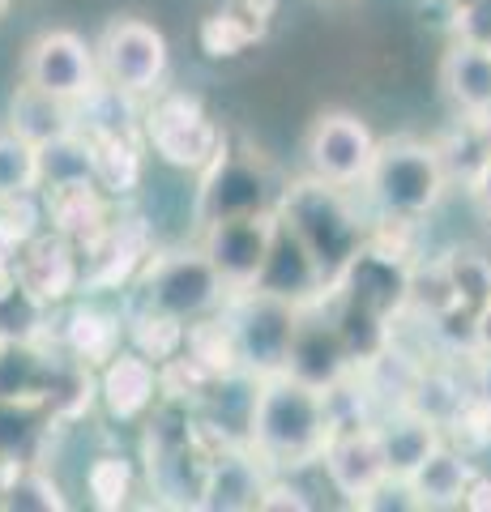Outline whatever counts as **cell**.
<instances>
[{"label":"cell","mask_w":491,"mask_h":512,"mask_svg":"<svg viewBox=\"0 0 491 512\" xmlns=\"http://www.w3.org/2000/svg\"><path fill=\"white\" fill-rule=\"evenodd\" d=\"M248 414H244V444L265 461L269 474H299L312 470L334 436L338 414L329 389L282 372L252 376L248 384Z\"/></svg>","instance_id":"cell-1"},{"label":"cell","mask_w":491,"mask_h":512,"mask_svg":"<svg viewBox=\"0 0 491 512\" xmlns=\"http://www.w3.org/2000/svg\"><path fill=\"white\" fill-rule=\"evenodd\" d=\"M449 184L453 175L436 141L402 133L376 146V158L359 192L380 227H419L440 210V201L449 197Z\"/></svg>","instance_id":"cell-2"},{"label":"cell","mask_w":491,"mask_h":512,"mask_svg":"<svg viewBox=\"0 0 491 512\" xmlns=\"http://www.w3.org/2000/svg\"><path fill=\"white\" fill-rule=\"evenodd\" d=\"M278 218L304 239V248L316 256V265L325 269V278L334 282L338 269L363 248V239L372 231L363 227V214L355 210L351 188H334L321 180H299L282 188L278 197Z\"/></svg>","instance_id":"cell-3"},{"label":"cell","mask_w":491,"mask_h":512,"mask_svg":"<svg viewBox=\"0 0 491 512\" xmlns=\"http://www.w3.org/2000/svg\"><path fill=\"white\" fill-rule=\"evenodd\" d=\"M137 303L150 312H163L180 325H193L201 316H214L227 303V282L218 278V269L210 265V256L193 248H154L146 256V265L133 278Z\"/></svg>","instance_id":"cell-4"},{"label":"cell","mask_w":491,"mask_h":512,"mask_svg":"<svg viewBox=\"0 0 491 512\" xmlns=\"http://www.w3.org/2000/svg\"><path fill=\"white\" fill-rule=\"evenodd\" d=\"M141 141H146V154H154L158 163L201 175L218 158V150L227 146V133L193 94L158 90L141 107Z\"/></svg>","instance_id":"cell-5"},{"label":"cell","mask_w":491,"mask_h":512,"mask_svg":"<svg viewBox=\"0 0 491 512\" xmlns=\"http://www.w3.org/2000/svg\"><path fill=\"white\" fill-rule=\"evenodd\" d=\"M94 60H99V77L112 90L129 94V99H150L167 82L171 47L154 22L120 13L103 26L99 43H94Z\"/></svg>","instance_id":"cell-6"},{"label":"cell","mask_w":491,"mask_h":512,"mask_svg":"<svg viewBox=\"0 0 491 512\" xmlns=\"http://www.w3.org/2000/svg\"><path fill=\"white\" fill-rule=\"evenodd\" d=\"M223 316L231 325L235 350H240L244 376H265V372H282V367H287L291 338L299 325V303L252 286V291L227 295Z\"/></svg>","instance_id":"cell-7"},{"label":"cell","mask_w":491,"mask_h":512,"mask_svg":"<svg viewBox=\"0 0 491 512\" xmlns=\"http://www.w3.org/2000/svg\"><path fill=\"white\" fill-rule=\"evenodd\" d=\"M376 146H380V137L372 133L368 120L355 116V111L334 107L312 120L308 137H304V167L312 180L355 192L372 167Z\"/></svg>","instance_id":"cell-8"},{"label":"cell","mask_w":491,"mask_h":512,"mask_svg":"<svg viewBox=\"0 0 491 512\" xmlns=\"http://www.w3.org/2000/svg\"><path fill=\"white\" fill-rule=\"evenodd\" d=\"M278 197H282V188L274 184V175H269V167L261 163V158L231 150V141H227L214 163L201 171L197 222L278 210Z\"/></svg>","instance_id":"cell-9"},{"label":"cell","mask_w":491,"mask_h":512,"mask_svg":"<svg viewBox=\"0 0 491 512\" xmlns=\"http://www.w3.org/2000/svg\"><path fill=\"white\" fill-rule=\"evenodd\" d=\"M274 227H278V210L201 222V252L210 256V265L227 282V291H252L257 286L269 244H274Z\"/></svg>","instance_id":"cell-10"},{"label":"cell","mask_w":491,"mask_h":512,"mask_svg":"<svg viewBox=\"0 0 491 512\" xmlns=\"http://www.w3.org/2000/svg\"><path fill=\"white\" fill-rule=\"evenodd\" d=\"M22 82L56 94V99H65V103H82L86 94L103 82L99 60H94V43H86L77 30H43V35L26 47Z\"/></svg>","instance_id":"cell-11"},{"label":"cell","mask_w":491,"mask_h":512,"mask_svg":"<svg viewBox=\"0 0 491 512\" xmlns=\"http://www.w3.org/2000/svg\"><path fill=\"white\" fill-rule=\"evenodd\" d=\"M316 466L325 470L334 495H342V504H351V508H359L389 478L385 453H380L372 419L368 423H342V427H334V436L325 440V453H321Z\"/></svg>","instance_id":"cell-12"},{"label":"cell","mask_w":491,"mask_h":512,"mask_svg":"<svg viewBox=\"0 0 491 512\" xmlns=\"http://www.w3.org/2000/svg\"><path fill=\"white\" fill-rule=\"evenodd\" d=\"M154 252V235L146 218L137 214H112L103 235L82 248V291H120L133 286L137 269Z\"/></svg>","instance_id":"cell-13"},{"label":"cell","mask_w":491,"mask_h":512,"mask_svg":"<svg viewBox=\"0 0 491 512\" xmlns=\"http://www.w3.org/2000/svg\"><path fill=\"white\" fill-rule=\"evenodd\" d=\"M287 372L316 384V389H334V384H342L355 372V359H351V350H346L342 333L334 325V312H325V295L299 308Z\"/></svg>","instance_id":"cell-14"},{"label":"cell","mask_w":491,"mask_h":512,"mask_svg":"<svg viewBox=\"0 0 491 512\" xmlns=\"http://www.w3.org/2000/svg\"><path fill=\"white\" fill-rule=\"evenodd\" d=\"M9 274L47 308H56L73 291H82V248L56 231H39L9 252Z\"/></svg>","instance_id":"cell-15"},{"label":"cell","mask_w":491,"mask_h":512,"mask_svg":"<svg viewBox=\"0 0 491 512\" xmlns=\"http://www.w3.org/2000/svg\"><path fill=\"white\" fill-rule=\"evenodd\" d=\"M265 461L252 453L244 440H227L210 448L201 470V487H197V508H214V512H244L257 508V495L265 487Z\"/></svg>","instance_id":"cell-16"},{"label":"cell","mask_w":491,"mask_h":512,"mask_svg":"<svg viewBox=\"0 0 491 512\" xmlns=\"http://www.w3.org/2000/svg\"><path fill=\"white\" fill-rule=\"evenodd\" d=\"M94 393H99L103 410L112 414L116 423H137L163 402V372H158V363H150L146 355H137L133 346H120L116 355L99 367Z\"/></svg>","instance_id":"cell-17"},{"label":"cell","mask_w":491,"mask_h":512,"mask_svg":"<svg viewBox=\"0 0 491 512\" xmlns=\"http://www.w3.org/2000/svg\"><path fill=\"white\" fill-rule=\"evenodd\" d=\"M257 291H269L278 299H291V303H316L321 295H329V278L325 269L316 265V256L304 248V239H299L287 222L278 218L274 227V244H269V256H265V269L257 278Z\"/></svg>","instance_id":"cell-18"},{"label":"cell","mask_w":491,"mask_h":512,"mask_svg":"<svg viewBox=\"0 0 491 512\" xmlns=\"http://www.w3.org/2000/svg\"><path fill=\"white\" fill-rule=\"evenodd\" d=\"M39 205H43V222L47 231L65 235L69 244L86 248L103 235V227L112 222V197L94 184H56V188H43L39 192Z\"/></svg>","instance_id":"cell-19"},{"label":"cell","mask_w":491,"mask_h":512,"mask_svg":"<svg viewBox=\"0 0 491 512\" xmlns=\"http://www.w3.org/2000/svg\"><path fill=\"white\" fill-rule=\"evenodd\" d=\"M65 350H43V342H13L0 338V402L5 406H35L52 402Z\"/></svg>","instance_id":"cell-20"},{"label":"cell","mask_w":491,"mask_h":512,"mask_svg":"<svg viewBox=\"0 0 491 512\" xmlns=\"http://www.w3.org/2000/svg\"><path fill=\"white\" fill-rule=\"evenodd\" d=\"M440 90L449 107L462 120H487L491 116V47L453 39L449 52L440 56Z\"/></svg>","instance_id":"cell-21"},{"label":"cell","mask_w":491,"mask_h":512,"mask_svg":"<svg viewBox=\"0 0 491 512\" xmlns=\"http://www.w3.org/2000/svg\"><path fill=\"white\" fill-rule=\"evenodd\" d=\"M372 427H376L380 453H385L389 478H402V483L423 466L427 457H432V448L445 444V431H440L432 419H423L419 410H410V406L380 410L372 419Z\"/></svg>","instance_id":"cell-22"},{"label":"cell","mask_w":491,"mask_h":512,"mask_svg":"<svg viewBox=\"0 0 491 512\" xmlns=\"http://www.w3.org/2000/svg\"><path fill=\"white\" fill-rule=\"evenodd\" d=\"M56 346L65 350L69 359L90 367V372H99V367L124 346V316L103 308V303H73L69 316L60 320Z\"/></svg>","instance_id":"cell-23"},{"label":"cell","mask_w":491,"mask_h":512,"mask_svg":"<svg viewBox=\"0 0 491 512\" xmlns=\"http://www.w3.org/2000/svg\"><path fill=\"white\" fill-rule=\"evenodd\" d=\"M474 474L470 453H462L453 440H445L440 448H432V457L406 478L410 495H415V508H462L466 483Z\"/></svg>","instance_id":"cell-24"},{"label":"cell","mask_w":491,"mask_h":512,"mask_svg":"<svg viewBox=\"0 0 491 512\" xmlns=\"http://www.w3.org/2000/svg\"><path fill=\"white\" fill-rule=\"evenodd\" d=\"M466 402H470V393H466V372H462V367H453V363H427L423 359L419 376H415V384H410V393H406L402 406L419 410L423 419H432L440 431H445Z\"/></svg>","instance_id":"cell-25"},{"label":"cell","mask_w":491,"mask_h":512,"mask_svg":"<svg viewBox=\"0 0 491 512\" xmlns=\"http://www.w3.org/2000/svg\"><path fill=\"white\" fill-rule=\"evenodd\" d=\"M73 124V103L56 99V94H47L39 86L22 82L18 90H13L9 99V133H18L22 141H30V146H43V141H52L60 133H69Z\"/></svg>","instance_id":"cell-26"},{"label":"cell","mask_w":491,"mask_h":512,"mask_svg":"<svg viewBox=\"0 0 491 512\" xmlns=\"http://www.w3.org/2000/svg\"><path fill=\"white\" fill-rule=\"evenodd\" d=\"M94 146V184L107 197H129L141 184V167H146V141L141 133H107L90 137Z\"/></svg>","instance_id":"cell-27"},{"label":"cell","mask_w":491,"mask_h":512,"mask_svg":"<svg viewBox=\"0 0 491 512\" xmlns=\"http://www.w3.org/2000/svg\"><path fill=\"white\" fill-rule=\"evenodd\" d=\"M0 508L5 512H65L69 495L43 466H5L0 474Z\"/></svg>","instance_id":"cell-28"},{"label":"cell","mask_w":491,"mask_h":512,"mask_svg":"<svg viewBox=\"0 0 491 512\" xmlns=\"http://www.w3.org/2000/svg\"><path fill=\"white\" fill-rule=\"evenodd\" d=\"M94 180V146L86 133H60L52 141L39 146V192L43 188H56V184H82Z\"/></svg>","instance_id":"cell-29"},{"label":"cell","mask_w":491,"mask_h":512,"mask_svg":"<svg viewBox=\"0 0 491 512\" xmlns=\"http://www.w3.org/2000/svg\"><path fill=\"white\" fill-rule=\"evenodd\" d=\"M184 329L180 320H171L163 312H150L141 308V303H133L129 316H124V342H129L137 355H146L150 363H171L184 350Z\"/></svg>","instance_id":"cell-30"},{"label":"cell","mask_w":491,"mask_h":512,"mask_svg":"<svg viewBox=\"0 0 491 512\" xmlns=\"http://www.w3.org/2000/svg\"><path fill=\"white\" fill-rule=\"evenodd\" d=\"M137 470L124 453H103L86 466V500L99 512H120L133 504Z\"/></svg>","instance_id":"cell-31"},{"label":"cell","mask_w":491,"mask_h":512,"mask_svg":"<svg viewBox=\"0 0 491 512\" xmlns=\"http://www.w3.org/2000/svg\"><path fill=\"white\" fill-rule=\"evenodd\" d=\"M453 286V299L462 312H479L491 303V256H483L479 248H453L440 256Z\"/></svg>","instance_id":"cell-32"},{"label":"cell","mask_w":491,"mask_h":512,"mask_svg":"<svg viewBox=\"0 0 491 512\" xmlns=\"http://www.w3.org/2000/svg\"><path fill=\"white\" fill-rule=\"evenodd\" d=\"M257 39H261V26L248 22L235 5L218 9V13H210V18L201 22V47H205V56H210V60H231V56H240V52H248V47L257 43Z\"/></svg>","instance_id":"cell-33"},{"label":"cell","mask_w":491,"mask_h":512,"mask_svg":"<svg viewBox=\"0 0 491 512\" xmlns=\"http://www.w3.org/2000/svg\"><path fill=\"white\" fill-rule=\"evenodd\" d=\"M39 192V146H30L18 133H0V197Z\"/></svg>","instance_id":"cell-34"},{"label":"cell","mask_w":491,"mask_h":512,"mask_svg":"<svg viewBox=\"0 0 491 512\" xmlns=\"http://www.w3.org/2000/svg\"><path fill=\"white\" fill-rule=\"evenodd\" d=\"M43 231V205L39 192H22V197H0V248L13 252L22 248L30 235Z\"/></svg>","instance_id":"cell-35"},{"label":"cell","mask_w":491,"mask_h":512,"mask_svg":"<svg viewBox=\"0 0 491 512\" xmlns=\"http://www.w3.org/2000/svg\"><path fill=\"white\" fill-rule=\"evenodd\" d=\"M257 508L261 512H308L312 500H308L304 487L291 483V474H269L261 495H257Z\"/></svg>","instance_id":"cell-36"},{"label":"cell","mask_w":491,"mask_h":512,"mask_svg":"<svg viewBox=\"0 0 491 512\" xmlns=\"http://www.w3.org/2000/svg\"><path fill=\"white\" fill-rule=\"evenodd\" d=\"M453 39L491 47V0H466V5L453 9Z\"/></svg>","instance_id":"cell-37"},{"label":"cell","mask_w":491,"mask_h":512,"mask_svg":"<svg viewBox=\"0 0 491 512\" xmlns=\"http://www.w3.org/2000/svg\"><path fill=\"white\" fill-rule=\"evenodd\" d=\"M466 192H470L474 214H479L487 227H491V146L483 150L479 163L470 167V175H466Z\"/></svg>","instance_id":"cell-38"},{"label":"cell","mask_w":491,"mask_h":512,"mask_svg":"<svg viewBox=\"0 0 491 512\" xmlns=\"http://www.w3.org/2000/svg\"><path fill=\"white\" fill-rule=\"evenodd\" d=\"M466 393L474 406L491 414V355H466Z\"/></svg>","instance_id":"cell-39"},{"label":"cell","mask_w":491,"mask_h":512,"mask_svg":"<svg viewBox=\"0 0 491 512\" xmlns=\"http://www.w3.org/2000/svg\"><path fill=\"white\" fill-rule=\"evenodd\" d=\"M462 508L466 512H491V470L474 466L470 483H466V495H462Z\"/></svg>","instance_id":"cell-40"},{"label":"cell","mask_w":491,"mask_h":512,"mask_svg":"<svg viewBox=\"0 0 491 512\" xmlns=\"http://www.w3.org/2000/svg\"><path fill=\"white\" fill-rule=\"evenodd\" d=\"M231 5L240 9L248 22H257L261 30H265V22H269V18H274V13H278V0H231Z\"/></svg>","instance_id":"cell-41"},{"label":"cell","mask_w":491,"mask_h":512,"mask_svg":"<svg viewBox=\"0 0 491 512\" xmlns=\"http://www.w3.org/2000/svg\"><path fill=\"white\" fill-rule=\"evenodd\" d=\"M474 355H491V303L474 312Z\"/></svg>","instance_id":"cell-42"},{"label":"cell","mask_w":491,"mask_h":512,"mask_svg":"<svg viewBox=\"0 0 491 512\" xmlns=\"http://www.w3.org/2000/svg\"><path fill=\"white\" fill-rule=\"evenodd\" d=\"M5 9H9V0H0V18H5Z\"/></svg>","instance_id":"cell-43"}]
</instances>
